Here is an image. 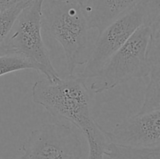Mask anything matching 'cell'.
Wrapping results in <instances>:
<instances>
[{
	"label": "cell",
	"instance_id": "obj_9",
	"mask_svg": "<svg viewBox=\"0 0 160 159\" xmlns=\"http://www.w3.org/2000/svg\"><path fill=\"white\" fill-rule=\"evenodd\" d=\"M147 59L149 65L148 85L145 99L138 114L160 109V24L151 26V34L147 48Z\"/></svg>",
	"mask_w": 160,
	"mask_h": 159
},
{
	"label": "cell",
	"instance_id": "obj_14",
	"mask_svg": "<svg viewBox=\"0 0 160 159\" xmlns=\"http://www.w3.org/2000/svg\"><path fill=\"white\" fill-rule=\"evenodd\" d=\"M2 55H6V52L4 48H3V47L0 46V56Z\"/></svg>",
	"mask_w": 160,
	"mask_h": 159
},
{
	"label": "cell",
	"instance_id": "obj_10",
	"mask_svg": "<svg viewBox=\"0 0 160 159\" xmlns=\"http://www.w3.org/2000/svg\"><path fill=\"white\" fill-rule=\"evenodd\" d=\"M106 159H160V147H139L109 142L105 152Z\"/></svg>",
	"mask_w": 160,
	"mask_h": 159
},
{
	"label": "cell",
	"instance_id": "obj_3",
	"mask_svg": "<svg viewBox=\"0 0 160 159\" xmlns=\"http://www.w3.org/2000/svg\"><path fill=\"white\" fill-rule=\"evenodd\" d=\"M160 20V0H142L131 11L98 33L86 66L80 76L93 78L131 36L145 23Z\"/></svg>",
	"mask_w": 160,
	"mask_h": 159
},
{
	"label": "cell",
	"instance_id": "obj_15",
	"mask_svg": "<svg viewBox=\"0 0 160 159\" xmlns=\"http://www.w3.org/2000/svg\"><path fill=\"white\" fill-rule=\"evenodd\" d=\"M10 159H26V157H25V156L23 154V155L20 156V157H14V158H10Z\"/></svg>",
	"mask_w": 160,
	"mask_h": 159
},
{
	"label": "cell",
	"instance_id": "obj_7",
	"mask_svg": "<svg viewBox=\"0 0 160 159\" xmlns=\"http://www.w3.org/2000/svg\"><path fill=\"white\" fill-rule=\"evenodd\" d=\"M110 143L139 147H160V109L135 114L106 131Z\"/></svg>",
	"mask_w": 160,
	"mask_h": 159
},
{
	"label": "cell",
	"instance_id": "obj_1",
	"mask_svg": "<svg viewBox=\"0 0 160 159\" xmlns=\"http://www.w3.org/2000/svg\"><path fill=\"white\" fill-rule=\"evenodd\" d=\"M32 101L52 115L68 120L81 130L88 144V159H105L109 141L106 130L92 114L85 80L73 74L54 81L46 77L39 79L32 87Z\"/></svg>",
	"mask_w": 160,
	"mask_h": 159
},
{
	"label": "cell",
	"instance_id": "obj_4",
	"mask_svg": "<svg viewBox=\"0 0 160 159\" xmlns=\"http://www.w3.org/2000/svg\"><path fill=\"white\" fill-rule=\"evenodd\" d=\"M45 0H31L17 17L2 45L7 55L23 56L34 65L36 71L50 80L59 76L50 60L42 36V6Z\"/></svg>",
	"mask_w": 160,
	"mask_h": 159
},
{
	"label": "cell",
	"instance_id": "obj_6",
	"mask_svg": "<svg viewBox=\"0 0 160 159\" xmlns=\"http://www.w3.org/2000/svg\"><path fill=\"white\" fill-rule=\"evenodd\" d=\"M26 159H81L82 143L70 126L45 123L31 131L22 144Z\"/></svg>",
	"mask_w": 160,
	"mask_h": 159
},
{
	"label": "cell",
	"instance_id": "obj_2",
	"mask_svg": "<svg viewBox=\"0 0 160 159\" xmlns=\"http://www.w3.org/2000/svg\"><path fill=\"white\" fill-rule=\"evenodd\" d=\"M42 27L63 49L69 75L87 62L92 50L91 28L76 0H52L42 9Z\"/></svg>",
	"mask_w": 160,
	"mask_h": 159
},
{
	"label": "cell",
	"instance_id": "obj_12",
	"mask_svg": "<svg viewBox=\"0 0 160 159\" xmlns=\"http://www.w3.org/2000/svg\"><path fill=\"white\" fill-rule=\"evenodd\" d=\"M28 3H20L0 11V46L6 41L17 17Z\"/></svg>",
	"mask_w": 160,
	"mask_h": 159
},
{
	"label": "cell",
	"instance_id": "obj_5",
	"mask_svg": "<svg viewBox=\"0 0 160 159\" xmlns=\"http://www.w3.org/2000/svg\"><path fill=\"white\" fill-rule=\"evenodd\" d=\"M150 34V25H142L93 77L91 90L101 94L131 80L148 76L147 48Z\"/></svg>",
	"mask_w": 160,
	"mask_h": 159
},
{
	"label": "cell",
	"instance_id": "obj_11",
	"mask_svg": "<svg viewBox=\"0 0 160 159\" xmlns=\"http://www.w3.org/2000/svg\"><path fill=\"white\" fill-rule=\"evenodd\" d=\"M24 70H36L34 64L23 56L8 55L0 56V76Z\"/></svg>",
	"mask_w": 160,
	"mask_h": 159
},
{
	"label": "cell",
	"instance_id": "obj_8",
	"mask_svg": "<svg viewBox=\"0 0 160 159\" xmlns=\"http://www.w3.org/2000/svg\"><path fill=\"white\" fill-rule=\"evenodd\" d=\"M81 6L91 29L98 33L142 0H76Z\"/></svg>",
	"mask_w": 160,
	"mask_h": 159
},
{
	"label": "cell",
	"instance_id": "obj_13",
	"mask_svg": "<svg viewBox=\"0 0 160 159\" xmlns=\"http://www.w3.org/2000/svg\"><path fill=\"white\" fill-rule=\"evenodd\" d=\"M31 0H0V11L4 10L20 3L29 2Z\"/></svg>",
	"mask_w": 160,
	"mask_h": 159
}]
</instances>
